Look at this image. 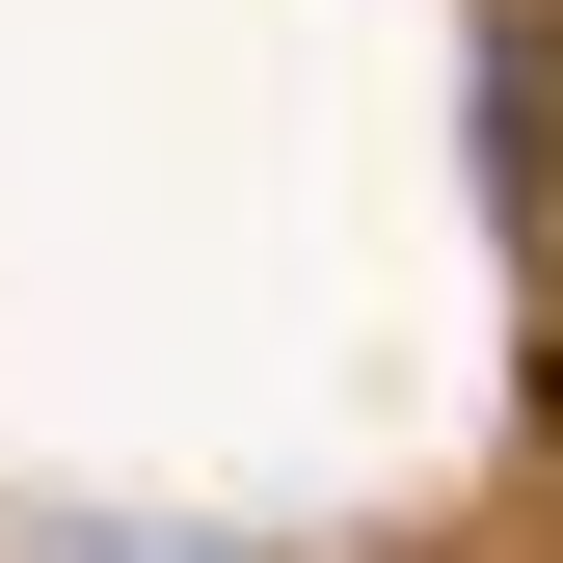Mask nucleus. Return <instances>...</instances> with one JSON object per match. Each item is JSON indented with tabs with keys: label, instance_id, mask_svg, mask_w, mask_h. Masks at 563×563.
<instances>
[{
	"label": "nucleus",
	"instance_id": "obj_1",
	"mask_svg": "<svg viewBox=\"0 0 563 563\" xmlns=\"http://www.w3.org/2000/svg\"><path fill=\"white\" fill-rule=\"evenodd\" d=\"M54 563H216V537H54Z\"/></svg>",
	"mask_w": 563,
	"mask_h": 563
}]
</instances>
